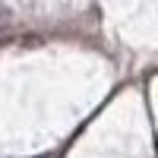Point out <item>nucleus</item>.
Listing matches in <instances>:
<instances>
[{
  "label": "nucleus",
  "instance_id": "f257e3e1",
  "mask_svg": "<svg viewBox=\"0 0 158 158\" xmlns=\"http://www.w3.org/2000/svg\"><path fill=\"white\" fill-rule=\"evenodd\" d=\"M6 22H10V10H6L3 3H0V29H3V25H6Z\"/></svg>",
  "mask_w": 158,
  "mask_h": 158
}]
</instances>
